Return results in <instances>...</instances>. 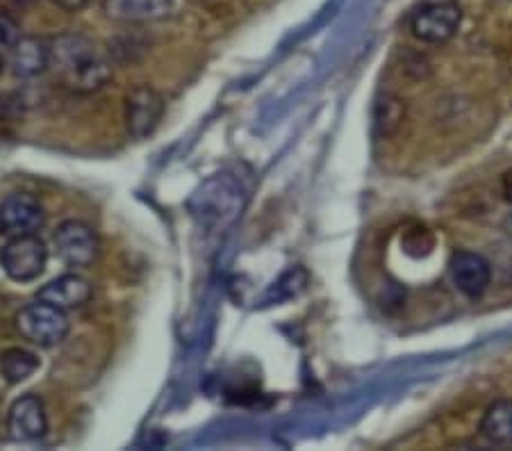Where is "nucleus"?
I'll list each match as a JSON object with an SVG mask.
<instances>
[{
	"label": "nucleus",
	"mask_w": 512,
	"mask_h": 451,
	"mask_svg": "<svg viewBox=\"0 0 512 451\" xmlns=\"http://www.w3.org/2000/svg\"><path fill=\"white\" fill-rule=\"evenodd\" d=\"M48 48H51L48 71L57 85L71 92L94 94L112 78V64L85 35L64 32L48 41Z\"/></svg>",
	"instance_id": "obj_1"
},
{
	"label": "nucleus",
	"mask_w": 512,
	"mask_h": 451,
	"mask_svg": "<svg viewBox=\"0 0 512 451\" xmlns=\"http://www.w3.org/2000/svg\"><path fill=\"white\" fill-rule=\"evenodd\" d=\"M246 192L242 183L230 174H219L198 187L187 208L201 228L210 233H226L242 217Z\"/></svg>",
	"instance_id": "obj_2"
},
{
	"label": "nucleus",
	"mask_w": 512,
	"mask_h": 451,
	"mask_svg": "<svg viewBox=\"0 0 512 451\" xmlns=\"http://www.w3.org/2000/svg\"><path fill=\"white\" fill-rule=\"evenodd\" d=\"M14 324L16 331L21 333V338H26L28 342L44 349L57 347V344L64 342L71 328L66 310L41 299H37L35 303H28L26 308H21L14 317Z\"/></svg>",
	"instance_id": "obj_3"
},
{
	"label": "nucleus",
	"mask_w": 512,
	"mask_h": 451,
	"mask_svg": "<svg viewBox=\"0 0 512 451\" xmlns=\"http://www.w3.org/2000/svg\"><path fill=\"white\" fill-rule=\"evenodd\" d=\"M48 262L46 244L37 235L10 237L0 249V265L14 283H32L44 274Z\"/></svg>",
	"instance_id": "obj_4"
},
{
	"label": "nucleus",
	"mask_w": 512,
	"mask_h": 451,
	"mask_svg": "<svg viewBox=\"0 0 512 451\" xmlns=\"http://www.w3.org/2000/svg\"><path fill=\"white\" fill-rule=\"evenodd\" d=\"M462 21L460 5L456 0H433L424 3L412 14V35L426 44H444L456 35Z\"/></svg>",
	"instance_id": "obj_5"
},
{
	"label": "nucleus",
	"mask_w": 512,
	"mask_h": 451,
	"mask_svg": "<svg viewBox=\"0 0 512 451\" xmlns=\"http://www.w3.org/2000/svg\"><path fill=\"white\" fill-rule=\"evenodd\" d=\"M46 224L44 205L28 192L7 194L0 201V235L21 237V235H37Z\"/></svg>",
	"instance_id": "obj_6"
},
{
	"label": "nucleus",
	"mask_w": 512,
	"mask_h": 451,
	"mask_svg": "<svg viewBox=\"0 0 512 451\" xmlns=\"http://www.w3.org/2000/svg\"><path fill=\"white\" fill-rule=\"evenodd\" d=\"M57 256L69 267H89L98 256V237L94 228L80 219L62 221L53 235Z\"/></svg>",
	"instance_id": "obj_7"
},
{
	"label": "nucleus",
	"mask_w": 512,
	"mask_h": 451,
	"mask_svg": "<svg viewBox=\"0 0 512 451\" xmlns=\"http://www.w3.org/2000/svg\"><path fill=\"white\" fill-rule=\"evenodd\" d=\"M164 114V98L148 85H137L126 96V130L132 139L155 133Z\"/></svg>",
	"instance_id": "obj_8"
},
{
	"label": "nucleus",
	"mask_w": 512,
	"mask_h": 451,
	"mask_svg": "<svg viewBox=\"0 0 512 451\" xmlns=\"http://www.w3.org/2000/svg\"><path fill=\"white\" fill-rule=\"evenodd\" d=\"M7 431L14 440L30 442L46 436L48 417L44 401L37 395H23L10 406L7 413Z\"/></svg>",
	"instance_id": "obj_9"
},
{
	"label": "nucleus",
	"mask_w": 512,
	"mask_h": 451,
	"mask_svg": "<svg viewBox=\"0 0 512 451\" xmlns=\"http://www.w3.org/2000/svg\"><path fill=\"white\" fill-rule=\"evenodd\" d=\"M449 272L453 278V285L469 299L483 297L487 287L492 281V267L483 256L469 251L453 253Z\"/></svg>",
	"instance_id": "obj_10"
},
{
	"label": "nucleus",
	"mask_w": 512,
	"mask_h": 451,
	"mask_svg": "<svg viewBox=\"0 0 512 451\" xmlns=\"http://www.w3.org/2000/svg\"><path fill=\"white\" fill-rule=\"evenodd\" d=\"M39 299L53 303V306L62 310L82 308L89 299H92V285H89L87 278H82L78 274H64L41 287Z\"/></svg>",
	"instance_id": "obj_11"
},
{
	"label": "nucleus",
	"mask_w": 512,
	"mask_h": 451,
	"mask_svg": "<svg viewBox=\"0 0 512 451\" xmlns=\"http://www.w3.org/2000/svg\"><path fill=\"white\" fill-rule=\"evenodd\" d=\"M173 0H103V12L121 23L158 21L171 12Z\"/></svg>",
	"instance_id": "obj_12"
},
{
	"label": "nucleus",
	"mask_w": 512,
	"mask_h": 451,
	"mask_svg": "<svg viewBox=\"0 0 512 451\" xmlns=\"http://www.w3.org/2000/svg\"><path fill=\"white\" fill-rule=\"evenodd\" d=\"M48 57H51V48L44 39L21 37L12 48V73L21 80L37 78L48 71Z\"/></svg>",
	"instance_id": "obj_13"
},
{
	"label": "nucleus",
	"mask_w": 512,
	"mask_h": 451,
	"mask_svg": "<svg viewBox=\"0 0 512 451\" xmlns=\"http://www.w3.org/2000/svg\"><path fill=\"white\" fill-rule=\"evenodd\" d=\"M481 433L497 445H512V401H497L485 410Z\"/></svg>",
	"instance_id": "obj_14"
},
{
	"label": "nucleus",
	"mask_w": 512,
	"mask_h": 451,
	"mask_svg": "<svg viewBox=\"0 0 512 451\" xmlns=\"http://www.w3.org/2000/svg\"><path fill=\"white\" fill-rule=\"evenodd\" d=\"M39 369V358L28 349L10 347L0 351V374L7 383H23Z\"/></svg>",
	"instance_id": "obj_15"
},
{
	"label": "nucleus",
	"mask_w": 512,
	"mask_h": 451,
	"mask_svg": "<svg viewBox=\"0 0 512 451\" xmlns=\"http://www.w3.org/2000/svg\"><path fill=\"white\" fill-rule=\"evenodd\" d=\"M403 121V105L392 96H385L376 105V126L383 135H390L392 130Z\"/></svg>",
	"instance_id": "obj_16"
},
{
	"label": "nucleus",
	"mask_w": 512,
	"mask_h": 451,
	"mask_svg": "<svg viewBox=\"0 0 512 451\" xmlns=\"http://www.w3.org/2000/svg\"><path fill=\"white\" fill-rule=\"evenodd\" d=\"M305 283H308V274H305L303 269H299V267L289 269V272H285L283 278H280V281L276 283L274 290L269 292V297L276 299V301L296 297V294H299L305 287Z\"/></svg>",
	"instance_id": "obj_17"
},
{
	"label": "nucleus",
	"mask_w": 512,
	"mask_h": 451,
	"mask_svg": "<svg viewBox=\"0 0 512 451\" xmlns=\"http://www.w3.org/2000/svg\"><path fill=\"white\" fill-rule=\"evenodd\" d=\"M21 39V28L10 14L0 12V51H12Z\"/></svg>",
	"instance_id": "obj_18"
},
{
	"label": "nucleus",
	"mask_w": 512,
	"mask_h": 451,
	"mask_svg": "<svg viewBox=\"0 0 512 451\" xmlns=\"http://www.w3.org/2000/svg\"><path fill=\"white\" fill-rule=\"evenodd\" d=\"M21 112V101L12 94H0V119H12Z\"/></svg>",
	"instance_id": "obj_19"
},
{
	"label": "nucleus",
	"mask_w": 512,
	"mask_h": 451,
	"mask_svg": "<svg viewBox=\"0 0 512 451\" xmlns=\"http://www.w3.org/2000/svg\"><path fill=\"white\" fill-rule=\"evenodd\" d=\"M57 7H62L64 12H80L87 5V0H51Z\"/></svg>",
	"instance_id": "obj_20"
},
{
	"label": "nucleus",
	"mask_w": 512,
	"mask_h": 451,
	"mask_svg": "<svg viewBox=\"0 0 512 451\" xmlns=\"http://www.w3.org/2000/svg\"><path fill=\"white\" fill-rule=\"evenodd\" d=\"M503 194H506L508 203L512 205V171H508V174L503 176Z\"/></svg>",
	"instance_id": "obj_21"
},
{
	"label": "nucleus",
	"mask_w": 512,
	"mask_h": 451,
	"mask_svg": "<svg viewBox=\"0 0 512 451\" xmlns=\"http://www.w3.org/2000/svg\"><path fill=\"white\" fill-rule=\"evenodd\" d=\"M3 67H5V62H3V57H0V73H3Z\"/></svg>",
	"instance_id": "obj_22"
}]
</instances>
